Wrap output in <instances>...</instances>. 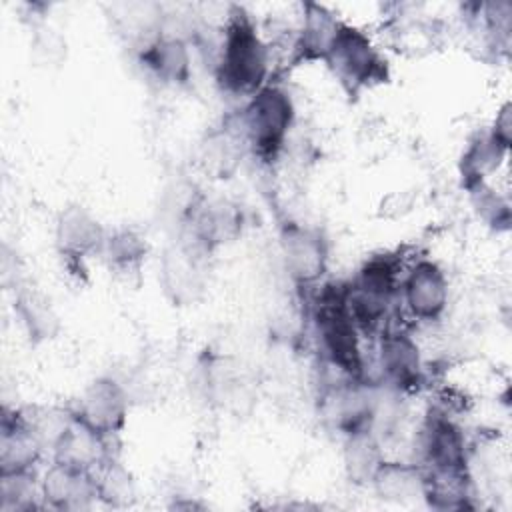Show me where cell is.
Masks as SVG:
<instances>
[{"mask_svg": "<svg viewBox=\"0 0 512 512\" xmlns=\"http://www.w3.org/2000/svg\"><path fill=\"white\" fill-rule=\"evenodd\" d=\"M336 30H338V22L326 8L308 4L304 30H302V48L306 52H312L314 56H326Z\"/></svg>", "mask_w": 512, "mask_h": 512, "instance_id": "11", "label": "cell"}, {"mask_svg": "<svg viewBox=\"0 0 512 512\" xmlns=\"http://www.w3.org/2000/svg\"><path fill=\"white\" fill-rule=\"evenodd\" d=\"M382 368L400 388H414L420 382V358L416 344L402 332L386 334L380 348Z\"/></svg>", "mask_w": 512, "mask_h": 512, "instance_id": "8", "label": "cell"}, {"mask_svg": "<svg viewBox=\"0 0 512 512\" xmlns=\"http://www.w3.org/2000/svg\"><path fill=\"white\" fill-rule=\"evenodd\" d=\"M292 122V102L280 88H262L250 100L244 124L254 150L264 156H276Z\"/></svg>", "mask_w": 512, "mask_h": 512, "instance_id": "3", "label": "cell"}, {"mask_svg": "<svg viewBox=\"0 0 512 512\" xmlns=\"http://www.w3.org/2000/svg\"><path fill=\"white\" fill-rule=\"evenodd\" d=\"M126 402L122 390L108 380L94 382L80 402L78 420L98 434H112L124 422Z\"/></svg>", "mask_w": 512, "mask_h": 512, "instance_id": "6", "label": "cell"}, {"mask_svg": "<svg viewBox=\"0 0 512 512\" xmlns=\"http://www.w3.org/2000/svg\"><path fill=\"white\" fill-rule=\"evenodd\" d=\"M284 250L288 268L292 274L302 280L310 282L324 270V248L318 236L306 230H290L284 238Z\"/></svg>", "mask_w": 512, "mask_h": 512, "instance_id": "9", "label": "cell"}, {"mask_svg": "<svg viewBox=\"0 0 512 512\" xmlns=\"http://www.w3.org/2000/svg\"><path fill=\"white\" fill-rule=\"evenodd\" d=\"M58 234L64 250L80 252V254L90 250L100 238L98 226L78 210H72L62 218Z\"/></svg>", "mask_w": 512, "mask_h": 512, "instance_id": "12", "label": "cell"}, {"mask_svg": "<svg viewBox=\"0 0 512 512\" xmlns=\"http://www.w3.org/2000/svg\"><path fill=\"white\" fill-rule=\"evenodd\" d=\"M144 60L152 70L170 80H182L188 74V54L178 38L154 42L144 52Z\"/></svg>", "mask_w": 512, "mask_h": 512, "instance_id": "10", "label": "cell"}, {"mask_svg": "<svg viewBox=\"0 0 512 512\" xmlns=\"http://www.w3.org/2000/svg\"><path fill=\"white\" fill-rule=\"evenodd\" d=\"M406 304L414 316L432 320L436 318L446 306V278L442 270L432 262H420L408 274L404 284Z\"/></svg>", "mask_w": 512, "mask_h": 512, "instance_id": "5", "label": "cell"}, {"mask_svg": "<svg viewBox=\"0 0 512 512\" xmlns=\"http://www.w3.org/2000/svg\"><path fill=\"white\" fill-rule=\"evenodd\" d=\"M324 58L344 82H350L354 86L366 84L368 80L376 78L382 64L372 50L370 40L362 32L344 24H338V30Z\"/></svg>", "mask_w": 512, "mask_h": 512, "instance_id": "4", "label": "cell"}, {"mask_svg": "<svg viewBox=\"0 0 512 512\" xmlns=\"http://www.w3.org/2000/svg\"><path fill=\"white\" fill-rule=\"evenodd\" d=\"M424 452L432 468H464V438L446 416H430L424 432Z\"/></svg>", "mask_w": 512, "mask_h": 512, "instance_id": "7", "label": "cell"}, {"mask_svg": "<svg viewBox=\"0 0 512 512\" xmlns=\"http://www.w3.org/2000/svg\"><path fill=\"white\" fill-rule=\"evenodd\" d=\"M316 324L330 362L342 372L358 376L362 372V354L356 324L346 308V288L328 286L322 290L316 306Z\"/></svg>", "mask_w": 512, "mask_h": 512, "instance_id": "2", "label": "cell"}, {"mask_svg": "<svg viewBox=\"0 0 512 512\" xmlns=\"http://www.w3.org/2000/svg\"><path fill=\"white\" fill-rule=\"evenodd\" d=\"M222 46L220 80L226 88L236 92H248L262 84L266 76L268 56L254 26L246 14H232Z\"/></svg>", "mask_w": 512, "mask_h": 512, "instance_id": "1", "label": "cell"}]
</instances>
